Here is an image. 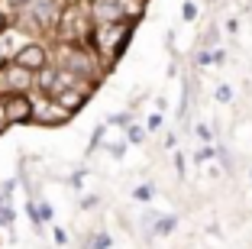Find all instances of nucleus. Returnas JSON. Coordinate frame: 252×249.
<instances>
[{
	"label": "nucleus",
	"instance_id": "obj_12",
	"mask_svg": "<svg viewBox=\"0 0 252 249\" xmlns=\"http://www.w3.org/2000/svg\"><path fill=\"white\" fill-rule=\"evenodd\" d=\"M230 97H233V91L226 88V84H223V88H217V101H220V104H226Z\"/></svg>",
	"mask_w": 252,
	"mask_h": 249
},
{
	"label": "nucleus",
	"instance_id": "obj_9",
	"mask_svg": "<svg viewBox=\"0 0 252 249\" xmlns=\"http://www.w3.org/2000/svg\"><path fill=\"white\" fill-rule=\"evenodd\" d=\"M175 223H178L175 217H162V220L156 223V233H171V230H175Z\"/></svg>",
	"mask_w": 252,
	"mask_h": 249
},
{
	"label": "nucleus",
	"instance_id": "obj_3",
	"mask_svg": "<svg viewBox=\"0 0 252 249\" xmlns=\"http://www.w3.org/2000/svg\"><path fill=\"white\" fill-rule=\"evenodd\" d=\"M91 91H94V84H88V81H71V84H65V88H59L52 94V101L59 104L62 110H68V113H78V110L88 104V97H91Z\"/></svg>",
	"mask_w": 252,
	"mask_h": 249
},
{
	"label": "nucleus",
	"instance_id": "obj_2",
	"mask_svg": "<svg viewBox=\"0 0 252 249\" xmlns=\"http://www.w3.org/2000/svg\"><path fill=\"white\" fill-rule=\"evenodd\" d=\"M62 71H68L71 78L88 81V84H94V88H97V81H100V65H97V52H91L88 45L65 42V49H62Z\"/></svg>",
	"mask_w": 252,
	"mask_h": 249
},
{
	"label": "nucleus",
	"instance_id": "obj_4",
	"mask_svg": "<svg viewBox=\"0 0 252 249\" xmlns=\"http://www.w3.org/2000/svg\"><path fill=\"white\" fill-rule=\"evenodd\" d=\"M32 107H36V104L30 101V94H26V91H13V94H3L0 113H3L7 126H10V123H30Z\"/></svg>",
	"mask_w": 252,
	"mask_h": 249
},
{
	"label": "nucleus",
	"instance_id": "obj_1",
	"mask_svg": "<svg viewBox=\"0 0 252 249\" xmlns=\"http://www.w3.org/2000/svg\"><path fill=\"white\" fill-rule=\"evenodd\" d=\"M133 23L136 20H110V23L94 26L91 52H97V55H104V59H110V62H120L123 49L129 45V39H133Z\"/></svg>",
	"mask_w": 252,
	"mask_h": 249
},
{
	"label": "nucleus",
	"instance_id": "obj_15",
	"mask_svg": "<svg viewBox=\"0 0 252 249\" xmlns=\"http://www.w3.org/2000/svg\"><path fill=\"white\" fill-rule=\"evenodd\" d=\"M7 26H10V20H7V13H3V10H0V39L7 36Z\"/></svg>",
	"mask_w": 252,
	"mask_h": 249
},
{
	"label": "nucleus",
	"instance_id": "obj_11",
	"mask_svg": "<svg viewBox=\"0 0 252 249\" xmlns=\"http://www.w3.org/2000/svg\"><path fill=\"white\" fill-rule=\"evenodd\" d=\"M133 198H136V201H149V198H152V188H149V184H142V188L133 191Z\"/></svg>",
	"mask_w": 252,
	"mask_h": 249
},
{
	"label": "nucleus",
	"instance_id": "obj_14",
	"mask_svg": "<svg viewBox=\"0 0 252 249\" xmlns=\"http://www.w3.org/2000/svg\"><path fill=\"white\" fill-rule=\"evenodd\" d=\"M7 7L10 10H26V7H30V0H7Z\"/></svg>",
	"mask_w": 252,
	"mask_h": 249
},
{
	"label": "nucleus",
	"instance_id": "obj_6",
	"mask_svg": "<svg viewBox=\"0 0 252 249\" xmlns=\"http://www.w3.org/2000/svg\"><path fill=\"white\" fill-rule=\"evenodd\" d=\"M68 120H71V113L62 110L55 101H49V104H42V107H32L30 123H39V126H65Z\"/></svg>",
	"mask_w": 252,
	"mask_h": 249
},
{
	"label": "nucleus",
	"instance_id": "obj_18",
	"mask_svg": "<svg viewBox=\"0 0 252 249\" xmlns=\"http://www.w3.org/2000/svg\"><path fill=\"white\" fill-rule=\"evenodd\" d=\"M7 130V120H3V113H0V133Z\"/></svg>",
	"mask_w": 252,
	"mask_h": 249
},
{
	"label": "nucleus",
	"instance_id": "obj_19",
	"mask_svg": "<svg viewBox=\"0 0 252 249\" xmlns=\"http://www.w3.org/2000/svg\"><path fill=\"white\" fill-rule=\"evenodd\" d=\"M3 65H7V59H3V52H0V68H3Z\"/></svg>",
	"mask_w": 252,
	"mask_h": 249
},
{
	"label": "nucleus",
	"instance_id": "obj_10",
	"mask_svg": "<svg viewBox=\"0 0 252 249\" xmlns=\"http://www.w3.org/2000/svg\"><path fill=\"white\" fill-rule=\"evenodd\" d=\"M126 140H129V142H142V140H146V130H139V126H129Z\"/></svg>",
	"mask_w": 252,
	"mask_h": 249
},
{
	"label": "nucleus",
	"instance_id": "obj_16",
	"mask_svg": "<svg viewBox=\"0 0 252 249\" xmlns=\"http://www.w3.org/2000/svg\"><path fill=\"white\" fill-rule=\"evenodd\" d=\"M197 136H200V140H210V130H207L204 123H200V126H197Z\"/></svg>",
	"mask_w": 252,
	"mask_h": 249
},
{
	"label": "nucleus",
	"instance_id": "obj_5",
	"mask_svg": "<svg viewBox=\"0 0 252 249\" xmlns=\"http://www.w3.org/2000/svg\"><path fill=\"white\" fill-rule=\"evenodd\" d=\"M13 65L23 68V71H30V74H36L39 68L49 65V49H45L42 42H26L13 52Z\"/></svg>",
	"mask_w": 252,
	"mask_h": 249
},
{
	"label": "nucleus",
	"instance_id": "obj_7",
	"mask_svg": "<svg viewBox=\"0 0 252 249\" xmlns=\"http://www.w3.org/2000/svg\"><path fill=\"white\" fill-rule=\"evenodd\" d=\"M107 246H110V236L107 233H97L94 243H84V249H107Z\"/></svg>",
	"mask_w": 252,
	"mask_h": 249
},
{
	"label": "nucleus",
	"instance_id": "obj_13",
	"mask_svg": "<svg viewBox=\"0 0 252 249\" xmlns=\"http://www.w3.org/2000/svg\"><path fill=\"white\" fill-rule=\"evenodd\" d=\"M181 16H185V20H194V16H197V7H194L191 0L185 3V10H181Z\"/></svg>",
	"mask_w": 252,
	"mask_h": 249
},
{
	"label": "nucleus",
	"instance_id": "obj_8",
	"mask_svg": "<svg viewBox=\"0 0 252 249\" xmlns=\"http://www.w3.org/2000/svg\"><path fill=\"white\" fill-rule=\"evenodd\" d=\"M13 217H16L13 207H10V204H0V227H10V223H13Z\"/></svg>",
	"mask_w": 252,
	"mask_h": 249
},
{
	"label": "nucleus",
	"instance_id": "obj_17",
	"mask_svg": "<svg viewBox=\"0 0 252 249\" xmlns=\"http://www.w3.org/2000/svg\"><path fill=\"white\" fill-rule=\"evenodd\" d=\"M55 243H62V246H65V243H68V236H65V230H55Z\"/></svg>",
	"mask_w": 252,
	"mask_h": 249
}]
</instances>
